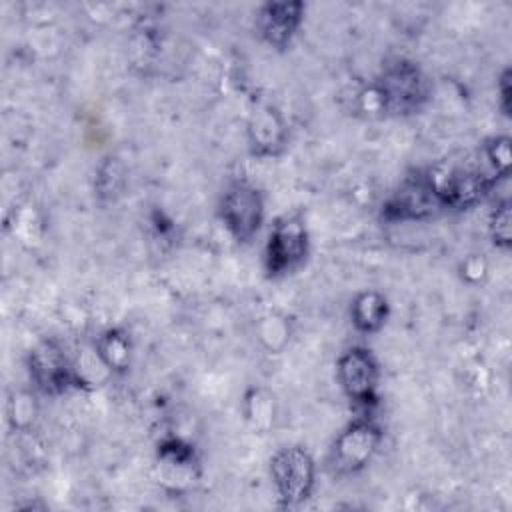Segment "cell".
Wrapping results in <instances>:
<instances>
[{"label":"cell","mask_w":512,"mask_h":512,"mask_svg":"<svg viewBox=\"0 0 512 512\" xmlns=\"http://www.w3.org/2000/svg\"><path fill=\"white\" fill-rule=\"evenodd\" d=\"M272 478L280 498L290 506L308 498L314 484V464L306 450L292 446L280 450L272 460Z\"/></svg>","instance_id":"cell-1"},{"label":"cell","mask_w":512,"mask_h":512,"mask_svg":"<svg viewBox=\"0 0 512 512\" xmlns=\"http://www.w3.org/2000/svg\"><path fill=\"white\" fill-rule=\"evenodd\" d=\"M380 98L384 106L394 112L414 110L426 98L424 76L412 62L396 60L384 70L380 80Z\"/></svg>","instance_id":"cell-2"},{"label":"cell","mask_w":512,"mask_h":512,"mask_svg":"<svg viewBox=\"0 0 512 512\" xmlns=\"http://www.w3.org/2000/svg\"><path fill=\"white\" fill-rule=\"evenodd\" d=\"M222 218L238 240H250L262 222V198L248 184H234L222 198Z\"/></svg>","instance_id":"cell-3"},{"label":"cell","mask_w":512,"mask_h":512,"mask_svg":"<svg viewBox=\"0 0 512 512\" xmlns=\"http://www.w3.org/2000/svg\"><path fill=\"white\" fill-rule=\"evenodd\" d=\"M380 440V432L370 422H356L348 426L334 442L332 464L338 472H354L370 460Z\"/></svg>","instance_id":"cell-4"},{"label":"cell","mask_w":512,"mask_h":512,"mask_svg":"<svg viewBox=\"0 0 512 512\" xmlns=\"http://www.w3.org/2000/svg\"><path fill=\"white\" fill-rule=\"evenodd\" d=\"M376 378H378L376 362L362 348L348 350L338 362V380H340L344 392L354 402L368 404L374 400Z\"/></svg>","instance_id":"cell-5"},{"label":"cell","mask_w":512,"mask_h":512,"mask_svg":"<svg viewBox=\"0 0 512 512\" xmlns=\"http://www.w3.org/2000/svg\"><path fill=\"white\" fill-rule=\"evenodd\" d=\"M306 254V230L298 220L276 224L266 250V266L270 274L294 268Z\"/></svg>","instance_id":"cell-6"},{"label":"cell","mask_w":512,"mask_h":512,"mask_svg":"<svg viewBox=\"0 0 512 512\" xmlns=\"http://www.w3.org/2000/svg\"><path fill=\"white\" fill-rule=\"evenodd\" d=\"M30 374L44 392H62L74 384V374L54 344H42L32 352Z\"/></svg>","instance_id":"cell-7"},{"label":"cell","mask_w":512,"mask_h":512,"mask_svg":"<svg viewBox=\"0 0 512 512\" xmlns=\"http://www.w3.org/2000/svg\"><path fill=\"white\" fill-rule=\"evenodd\" d=\"M302 10L304 6L300 2L266 4L260 10V32L264 40L272 46L284 48L300 26Z\"/></svg>","instance_id":"cell-8"},{"label":"cell","mask_w":512,"mask_h":512,"mask_svg":"<svg viewBox=\"0 0 512 512\" xmlns=\"http://www.w3.org/2000/svg\"><path fill=\"white\" fill-rule=\"evenodd\" d=\"M386 316V300L376 292L362 294L352 308L354 324L364 332H374L382 326Z\"/></svg>","instance_id":"cell-9"},{"label":"cell","mask_w":512,"mask_h":512,"mask_svg":"<svg viewBox=\"0 0 512 512\" xmlns=\"http://www.w3.org/2000/svg\"><path fill=\"white\" fill-rule=\"evenodd\" d=\"M100 356L112 368H124L128 362V340L120 332H108L100 342Z\"/></svg>","instance_id":"cell-10"},{"label":"cell","mask_w":512,"mask_h":512,"mask_svg":"<svg viewBox=\"0 0 512 512\" xmlns=\"http://www.w3.org/2000/svg\"><path fill=\"white\" fill-rule=\"evenodd\" d=\"M492 236L494 242L500 246L510 244V208L508 204H502L492 214Z\"/></svg>","instance_id":"cell-11"},{"label":"cell","mask_w":512,"mask_h":512,"mask_svg":"<svg viewBox=\"0 0 512 512\" xmlns=\"http://www.w3.org/2000/svg\"><path fill=\"white\" fill-rule=\"evenodd\" d=\"M488 158L494 162L496 172L506 174L510 166V146L508 138H498L492 144H488Z\"/></svg>","instance_id":"cell-12"},{"label":"cell","mask_w":512,"mask_h":512,"mask_svg":"<svg viewBox=\"0 0 512 512\" xmlns=\"http://www.w3.org/2000/svg\"><path fill=\"white\" fill-rule=\"evenodd\" d=\"M502 100H504V110H508V72L502 78Z\"/></svg>","instance_id":"cell-13"}]
</instances>
